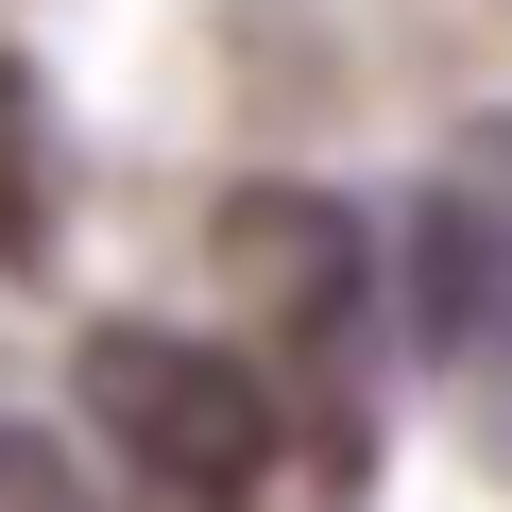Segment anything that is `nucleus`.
I'll list each match as a JSON object with an SVG mask.
<instances>
[{
	"instance_id": "nucleus-1",
	"label": "nucleus",
	"mask_w": 512,
	"mask_h": 512,
	"mask_svg": "<svg viewBox=\"0 0 512 512\" xmlns=\"http://www.w3.org/2000/svg\"><path fill=\"white\" fill-rule=\"evenodd\" d=\"M69 427L137 512H274L291 495V393L205 325H103L69 359Z\"/></svg>"
},
{
	"instance_id": "nucleus-2",
	"label": "nucleus",
	"mask_w": 512,
	"mask_h": 512,
	"mask_svg": "<svg viewBox=\"0 0 512 512\" xmlns=\"http://www.w3.org/2000/svg\"><path fill=\"white\" fill-rule=\"evenodd\" d=\"M393 325L444 393V427L512 478V120H461L393 222Z\"/></svg>"
},
{
	"instance_id": "nucleus-3",
	"label": "nucleus",
	"mask_w": 512,
	"mask_h": 512,
	"mask_svg": "<svg viewBox=\"0 0 512 512\" xmlns=\"http://www.w3.org/2000/svg\"><path fill=\"white\" fill-rule=\"evenodd\" d=\"M205 274L239 291V325H256V342H274L291 427L359 444V376H376V342H410V325H393V291H376L359 205H342V188H239V205L205 222Z\"/></svg>"
},
{
	"instance_id": "nucleus-4",
	"label": "nucleus",
	"mask_w": 512,
	"mask_h": 512,
	"mask_svg": "<svg viewBox=\"0 0 512 512\" xmlns=\"http://www.w3.org/2000/svg\"><path fill=\"white\" fill-rule=\"evenodd\" d=\"M0 239H52V171H35V86H0Z\"/></svg>"
},
{
	"instance_id": "nucleus-5",
	"label": "nucleus",
	"mask_w": 512,
	"mask_h": 512,
	"mask_svg": "<svg viewBox=\"0 0 512 512\" xmlns=\"http://www.w3.org/2000/svg\"><path fill=\"white\" fill-rule=\"evenodd\" d=\"M0 512H137V495H103L86 461H52V444H18V427H0Z\"/></svg>"
}]
</instances>
